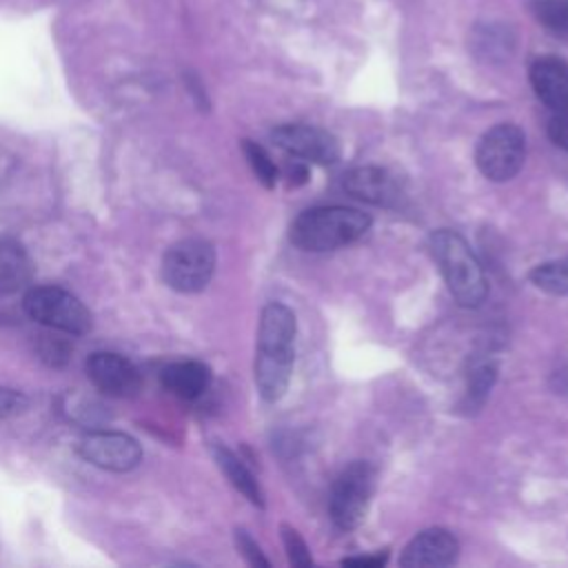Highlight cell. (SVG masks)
<instances>
[{"label":"cell","instance_id":"cell-5","mask_svg":"<svg viewBox=\"0 0 568 568\" xmlns=\"http://www.w3.org/2000/svg\"><path fill=\"white\" fill-rule=\"evenodd\" d=\"M215 271V248L200 237L175 242L162 257V280L180 293L206 288Z\"/></svg>","mask_w":568,"mask_h":568},{"label":"cell","instance_id":"cell-17","mask_svg":"<svg viewBox=\"0 0 568 568\" xmlns=\"http://www.w3.org/2000/svg\"><path fill=\"white\" fill-rule=\"evenodd\" d=\"M473 49L484 58H501L513 49L510 29L504 24H479L473 33Z\"/></svg>","mask_w":568,"mask_h":568},{"label":"cell","instance_id":"cell-13","mask_svg":"<svg viewBox=\"0 0 568 568\" xmlns=\"http://www.w3.org/2000/svg\"><path fill=\"white\" fill-rule=\"evenodd\" d=\"M344 191L357 200L388 206L399 197L395 178L379 166H357L344 175Z\"/></svg>","mask_w":568,"mask_h":568},{"label":"cell","instance_id":"cell-25","mask_svg":"<svg viewBox=\"0 0 568 568\" xmlns=\"http://www.w3.org/2000/svg\"><path fill=\"white\" fill-rule=\"evenodd\" d=\"M388 555L377 552V555H362V557H346L342 559L344 566H357V568H379L382 564H386Z\"/></svg>","mask_w":568,"mask_h":568},{"label":"cell","instance_id":"cell-15","mask_svg":"<svg viewBox=\"0 0 568 568\" xmlns=\"http://www.w3.org/2000/svg\"><path fill=\"white\" fill-rule=\"evenodd\" d=\"M31 260L22 246L0 242V297L16 295L31 282Z\"/></svg>","mask_w":568,"mask_h":568},{"label":"cell","instance_id":"cell-10","mask_svg":"<svg viewBox=\"0 0 568 568\" xmlns=\"http://www.w3.org/2000/svg\"><path fill=\"white\" fill-rule=\"evenodd\" d=\"M87 375L109 397H133L142 384L135 364L109 351H98L87 359Z\"/></svg>","mask_w":568,"mask_h":568},{"label":"cell","instance_id":"cell-20","mask_svg":"<svg viewBox=\"0 0 568 568\" xmlns=\"http://www.w3.org/2000/svg\"><path fill=\"white\" fill-rule=\"evenodd\" d=\"M242 151L255 173V178L266 186V189H273L275 182H277V166L275 162L271 160V155L253 140H242Z\"/></svg>","mask_w":568,"mask_h":568},{"label":"cell","instance_id":"cell-18","mask_svg":"<svg viewBox=\"0 0 568 568\" xmlns=\"http://www.w3.org/2000/svg\"><path fill=\"white\" fill-rule=\"evenodd\" d=\"M528 277L539 291L550 295H568V257L544 262L535 266Z\"/></svg>","mask_w":568,"mask_h":568},{"label":"cell","instance_id":"cell-14","mask_svg":"<svg viewBox=\"0 0 568 568\" xmlns=\"http://www.w3.org/2000/svg\"><path fill=\"white\" fill-rule=\"evenodd\" d=\"M162 384L175 397L195 399L209 388L211 371L206 364L195 362V359L175 362L162 371Z\"/></svg>","mask_w":568,"mask_h":568},{"label":"cell","instance_id":"cell-12","mask_svg":"<svg viewBox=\"0 0 568 568\" xmlns=\"http://www.w3.org/2000/svg\"><path fill=\"white\" fill-rule=\"evenodd\" d=\"M530 84L537 98L552 111L568 109V62L555 55H546L532 62Z\"/></svg>","mask_w":568,"mask_h":568},{"label":"cell","instance_id":"cell-26","mask_svg":"<svg viewBox=\"0 0 568 568\" xmlns=\"http://www.w3.org/2000/svg\"><path fill=\"white\" fill-rule=\"evenodd\" d=\"M306 175H308V171H306L304 164L293 162V166H288V180H291V184H302V182H306Z\"/></svg>","mask_w":568,"mask_h":568},{"label":"cell","instance_id":"cell-3","mask_svg":"<svg viewBox=\"0 0 568 568\" xmlns=\"http://www.w3.org/2000/svg\"><path fill=\"white\" fill-rule=\"evenodd\" d=\"M430 251L457 304L479 306L488 295V282L466 240L455 231L439 229L430 235Z\"/></svg>","mask_w":568,"mask_h":568},{"label":"cell","instance_id":"cell-24","mask_svg":"<svg viewBox=\"0 0 568 568\" xmlns=\"http://www.w3.org/2000/svg\"><path fill=\"white\" fill-rule=\"evenodd\" d=\"M548 135L557 146L568 151V109L555 111V115L548 122Z\"/></svg>","mask_w":568,"mask_h":568},{"label":"cell","instance_id":"cell-1","mask_svg":"<svg viewBox=\"0 0 568 568\" xmlns=\"http://www.w3.org/2000/svg\"><path fill=\"white\" fill-rule=\"evenodd\" d=\"M297 322L288 306L271 302L262 308L255 351V384L266 402H277L291 382Z\"/></svg>","mask_w":568,"mask_h":568},{"label":"cell","instance_id":"cell-6","mask_svg":"<svg viewBox=\"0 0 568 568\" xmlns=\"http://www.w3.org/2000/svg\"><path fill=\"white\" fill-rule=\"evenodd\" d=\"M375 490V468L368 462L348 464L331 488L328 510L337 528L351 530L366 517Z\"/></svg>","mask_w":568,"mask_h":568},{"label":"cell","instance_id":"cell-23","mask_svg":"<svg viewBox=\"0 0 568 568\" xmlns=\"http://www.w3.org/2000/svg\"><path fill=\"white\" fill-rule=\"evenodd\" d=\"M27 408V397L11 388H0V417L20 415Z\"/></svg>","mask_w":568,"mask_h":568},{"label":"cell","instance_id":"cell-22","mask_svg":"<svg viewBox=\"0 0 568 568\" xmlns=\"http://www.w3.org/2000/svg\"><path fill=\"white\" fill-rule=\"evenodd\" d=\"M235 544H237L242 557H244L251 566H268V559L262 555L260 546H257L244 530H237V532H235Z\"/></svg>","mask_w":568,"mask_h":568},{"label":"cell","instance_id":"cell-7","mask_svg":"<svg viewBox=\"0 0 568 568\" xmlns=\"http://www.w3.org/2000/svg\"><path fill=\"white\" fill-rule=\"evenodd\" d=\"M526 160V135L515 124L488 129L475 149V162L484 178L493 182L513 180Z\"/></svg>","mask_w":568,"mask_h":568},{"label":"cell","instance_id":"cell-16","mask_svg":"<svg viewBox=\"0 0 568 568\" xmlns=\"http://www.w3.org/2000/svg\"><path fill=\"white\" fill-rule=\"evenodd\" d=\"M213 455L217 466L222 468V473L226 475V479L255 506H264V493L257 484V479L253 477V473L242 464V459H237V455H233L229 448L224 446H213Z\"/></svg>","mask_w":568,"mask_h":568},{"label":"cell","instance_id":"cell-11","mask_svg":"<svg viewBox=\"0 0 568 568\" xmlns=\"http://www.w3.org/2000/svg\"><path fill=\"white\" fill-rule=\"evenodd\" d=\"M459 557V541L444 528H428L415 535L399 555L406 568H444Z\"/></svg>","mask_w":568,"mask_h":568},{"label":"cell","instance_id":"cell-2","mask_svg":"<svg viewBox=\"0 0 568 568\" xmlns=\"http://www.w3.org/2000/svg\"><path fill=\"white\" fill-rule=\"evenodd\" d=\"M371 226V217L351 206H317L300 213L291 224V242L302 251H335L353 244Z\"/></svg>","mask_w":568,"mask_h":568},{"label":"cell","instance_id":"cell-9","mask_svg":"<svg viewBox=\"0 0 568 568\" xmlns=\"http://www.w3.org/2000/svg\"><path fill=\"white\" fill-rule=\"evenodd\" d=\"M275 146L293 158H304L317 164H335L342 158L337 138L320 126L311 124H282L271 131Z\"/></svg>","mask_w":568,"mask_h":568},{"label":"cell","instance_id":"cell-19","mask_svg":"<svg viewBox=\"0 0 568 568\" xmlns=\"http://www.w3.org/2000/svg\"><path fill=\"white\" fill-rule=\"evenodd\" d=\"M532 13L546 31L568 38V0H535Z\"/></svg>","mask_w":568,"mask_h":568},{"label":"cell","instance_id":"cell-8","mask_svg":"<svg viewBox=\"0 0 568 568\" xmlns=\"http://www.w3.org/2000/svg\"><path fill=\"white\" fill-rule=\"evenodd\" d=\"M78 455L84 462L113 473H126L142 462L140 444L131 435L115 430H91L82 435Z\"/></svg>","mask_w":568,"mask_h":568},{"label":"cell","instance_id":"cell-21","mask_svg":"<svg viewBox=\"0 0 568 568\" xmlns=\"http://www.w3.org/2000/svg\"><path fill=\"white\" fill-rule=\"evenodd\" d=\"M282 541L286 548V557L293 566H311V555L308 548L304 544V539L300 537V532L291 526H282Z\"/></svg>","mask_w":568,"mask_h":568},{"label":"cell","instance_id":"cell-4","mask_svg":"<svg viewBox=\"0 0 568 568\" xmlns=\"http://www.w3.org/2000/svg\"><path fill=\"white\" fill-rule=\"evenodd\" d=\"M24 313L62 333L82 335L91 328V313L89 308L69 291L60 286H31L22 297Z\"/></svg>","mask_w":568,"mask_h":568}]
</instances>
